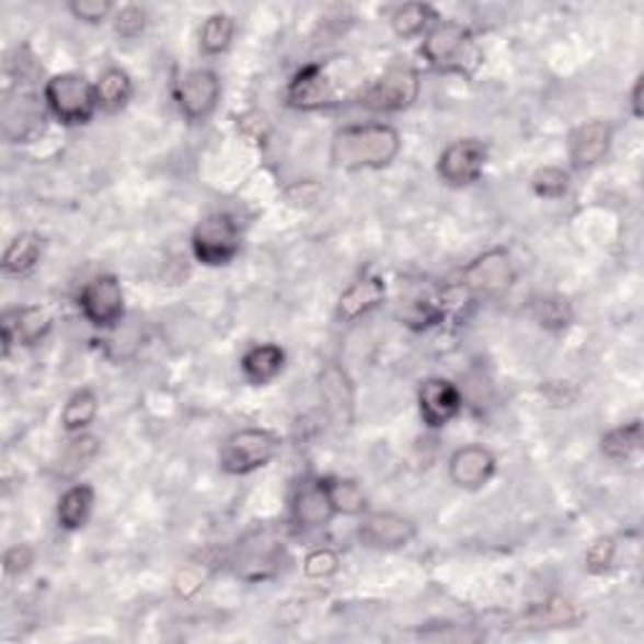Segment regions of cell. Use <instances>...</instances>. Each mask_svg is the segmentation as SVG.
Here are the masks:
<instances>
[{
	"label": "cell",
	"mask_w": 644,
	"mask_h": 644,
	"mask_svg": "<svg viewBox=\"0 0 644 644\" xmlns=\"http://www.w3.org/2000/svg\"><path fill=\"white\" fill-rule=\"evenodd\" d=\"M368 83L355 61L347 56H333L325 61L302 66L287 87V104L300 112H318L360 101Z\"/></svg>",
	"instance_id": "6da1fadb"
},
{
	"label": "cell",
	"mask_w": 644,
	"mask_h": 644,
	"mask_svg": "<svg viewBox=\"0 0 644 644\" xmlns=\"http://www.w3.org/2000/svg\"><path fill=\"white\" fill-rule=\"evenodd\" d=\"M401 151V134L391 124H353L335 131L330 141V164L343 172L383 169Z\"/></svg>",
	"instance_id": "7a4b0ae2"
},
{
	"label": "cell",
	"mask_w": 644,
	"mask_h": 644,
	"mask_svg": "<svg viewBox=\"0 0 644 644\" xmlns=\"http://www.w3.org/2000/svg\"><path fill=\"white\" fill-rule=\"evenodd\" d=\"M421 56L430 69L459 73L471 79L481 66V50L469 25L459 21H436L421 44Z\"/></svg>",
	"instance_id": "3957f363"
},
{
	"label": "cell",
	"mask_w": 644,
	"mask_h": 644,
	"mask_svg": "<svg viewBox=\"0 0 644 644\" xmlns=\"http://www.w3.org/2000/svg\"><path fill=\"white\" fill-rule=\"evenodd\" d=\"M44 101L64 126H87L99 112L96 87L87 76L73 71L50 76L44 87Z\"/></svg>",
	"instance_id": "277c9868"
},
{
	"label": "cell",
	"mask_w": 644,
	"mask_h": 644,
	"mask_svg": "<svg viewBox=\"0 0 644 644\" xmlns=\"http://www.w3.org/2000/svg\"><path fill=\"white\" fill-rule=\"evenodd\" d=\"M194 260L207 267H225L242 252V230L227 211L207 215L192 232Z\"/></svg>",
	"instance_id": "5b68a950"
},
{
	"label": "cell",
	"mask_w": 644,
	"mask_h": 644,
	"mask_svg": "<svg viewBox=\"0 0 644 644\" xmlns=\"http://www.w3.org/2000/svg\"><path fill=\"white\" fill-rule=\"evenodd\" d=\"M279 440L262 428H242L225 438L219 448V469L230 476H248V473L265 469L275 459Z\"/></svg>",
	"instance_id": "8992f818"
},
{
	"label": "cell",
	"mask_w": 644,
	"mask_h": 644,
	"mask_svg": "<svg viewBox=\"0 0 644 644\" xmlns=\"http://www.w3.org/2000/svg\"><path fill=\"white\" fill-rule=\"evenodd\" d=\"M421 93V73L411 66H393L370 81L358 104L378 114H398L411 108Z\"/></svg>",
	"instance_id": "52a82bcc"
},
{
	"label": "cell",
	"mask_w": 644,
	"mask_h": 644,
	"mask_svg": "<svg viewBox=\"0 0 644 644\" xmlns=\"http://www.w3.org/2000/svg\"><path fill=\"white\" fill-rule=\"evenodd\" d=\"M516 283V265L511 254L504 248H494L479 254L469 267L463 269L461 287L476 298H496L514 287Z\"/></svg>",
	"instance_id": "ba28073f"
},
{
	"label": "cell",
	"mask_w": 644,
	"mask_h": 644,
	"mask_svg": "<svg viewBox=\"0 0 644 644\" xmlns=\"http://www.w3.org/2000/svg\"><path fill=\"white\" fill-rule=\"evenodd\" d=\"M488 161V149L481 139H456L440 151L438 176L448 186H471L481 180Z\"/></svg>",
	"instance_id": "9c48e42d"
},
{
	"label": "cell",
	"mask_w": 644,
	"mask_h": 644,
	"mask_svg": "<svg viewBox=\"0 0 644 644\" xmlns=\"http://www.w3.org/2000/svg\"><path fill=\"white\" fill-rule=\"evenodd\" d=\"M79 308H81V315L87 318L93 327H101V330L116 327L126 312L124 290H122V283H118V277L114 275L93 277L79 295Z\"/></svg>",
	"instance_id": "30bf717a"
},
{
	"label": "cell",
	"mask_w": 644,
	"mask_h": 644,
	"mask_svg": "<svg viewBox=\"0 0 644 644\" xmlns=\"http://www.w3.org/2000/svg\"><path fill=\"white\" fill-rule=\"evenodd\" d=\"M222 96V81L211 69L186 71L176 83L174 99L186 122H205L219 104Z\"/></svg>",
	"instance_id": "8fae6325"
},
{
	"label": "cell",
	"mask_w": 644,
	"mask_h": 644,
	"mask_svg": "<svg viewBox=\"0 0 644 644\" xmlns=\"http://www.w3.org/2000/svg\"><path fill=\"white\" fill-rule=\"evenodd\" d=\"M290 516L295 527L302 531L322 529L335 519V508L333 502H330L325 479L304 476L298 483V488H295L292 494Z\"/></svg>",
	"instance_id": "7c38bea8"
},
{
	"label": "cell",
	"mask_w": 644,
	"mask_h": 644,
	"mask_svg": "<svg viewBox=\"0 0 644 644\" xmlns=\"http://www.w3.org/2000/svg\"><path fill=\"white\" fill-rule=\"evenodd\" d=\"M418 409L428 428H446L463 411L461 388L446 378L423 380L418 391Z\"/></svg>",
	"instance_id": "4fadbf2b"
},
{
	"label": "cell",
	"mask_w": 644,
	"mask_h": 644,
	"mask_svg": "<svg viewBox=\"0 0 644 644\" xmlns=\"http://www.w3.org/2000/svg\"><path fill=\"white\" fill-rule=\"evenodd\" d=\"M46 112L36 93L19 91L3 104V131L11 143H28L44 134Z\"/></svg>",
	"instance_id": "5bb4252c"
},
{
	"label": "cell",
	"mask_w": 644,
	"mask_h": 644,
	"mask_svg": "<svg viewBox=\"0 0 644 644\" xmlns=\"http://www.w3.org/2000/svg\"><path fill=\"white\" fill-rule=\"evenodd\" d=\"M50 320L48 310L38 304H25V308L5 310L0 318V337H3V355L11 353L13 345H36L48 335Z\"/></svg>",
	"instance_id": "9a60e30c"
},
{
	"label": "cell",
	"mask_w": 644,
	"mask_h": 644,
	"mask_svg": "<svg viewBox=\"0 0 644 644\" xmlns=\"http://www.w3.org/2000/svg\"><path fill=\"white\" fill-rule=\"evenodd\" d=\"M614 141V126L601 118H591L570 134V161L574 169H591L607 159Z\"/></svg>",
	"instance_id": "2e32d148"
},
{
	"label": "cell",
	"mask_w": 644,
	"mask_h": 644,
	"mask_svg": "<svg viewBox=\"0 0 644 644\" xmlns=\"http://www.w3.org/2000/svg\"><path fill=\"white\" fill-rule=\"evenodd\" d=\"M360 541L370 549H403L418 533L415 521L409 516L395 511H376L368 514L360 524Z\"/></svg>",
	"instance_id": "e0dca14e"
},
{
	"label": "cell",
	"mask_w": 644,
	"mask_h": 644,
	"mask_svg": "<svg viewBox=\"0 0 644 644\" xmlns=\"http://www.w3.org/2000/svg\"><path fill=\"white\" fill-rule=\"evenodd\" d=\"M448 476L453 486L479 491L496 476V456L483 446H463L448 461Z\"/></svg>",
	"instance_id": "ac0fdd59"
},
{
	"label": "cell",
	"mask_w": 644,
	"mask_h": 644,
	"mask_svg": "<svg viewBox=\"0 0 644 644\" xmlns=\"http://www.w3.org/2000/svg\"><path fill=\"white\" fill-rule=\"evenodd\" d=\"M285 559V547L279 544L277 539L269 537V533H257L250 541H244L240 547V556H237V574L244 576L250 582L269 579L283 564Z\"/></svg>",
	"instance_id": "d6986e66"
},
{
	"label": "cell",
	"mask_w": 644,
	"mask_h": 644,
	"mask_svg": "<svg viewBox=\"0 0 644 644\" xmlns=\"http://www.w3.org/2000/svg\"><path fill=\"white\" fill-rule=\"evenodd\" d=\"M386 300V283L380 277H360L337 300V320L355 322L380 308Z\"/></svg>",
	"instance_id": "ffe728a7"
},
{
	"label": "cell",
	"mask_w": 644,
	"mask_h": 644,
	"mask_svg": "<svg viewBox=\"0 0 644 644\" xmlns=\"http://www.w3.org/2000/svg\"><path fill=\"white\" fill-rule=\"evenodd\" d=\"M320 395L327 413L333 415L337 423H345L347 426V423L353 421V383L341 368L330 366L320 372Z\"/></svg>",
	"instance_id": "44dd1931"
},
{
	"label": "cell",
	"mask_w": 644,
	"mask_h": 644,
	"mask_svg": "<svg viewBox=\"0 0 644 644\" xmlns=\"http://www.w3.org/2000/svg\"><path fill=\"white\" fill-rule=\"evenodd\" d=\"M287 353L275 343H262L252 345L248 353L242 355V376L248 378L252 386H267L285 370Z\"/></svg>",
	"instance_id": "7402d4cb"
},
{
	"label": "cell",
	"mask_w": 644,
	"mask_h": 644,
	"mask_svg": "<svg viewBox=\"0 0 644 644\" xmlns=\"http://www.w3.org/2000/svg\"><path fill=\"white\" fill-rule=\"evenodd\" d=\"M96 504V491L89 483H73L58 498L56 519L64 531H79L87 527L89 516Z\"/></svg>",
	"instance_id": "603a6c76"
},
{
	"label": "cell",
	"mask_w": 644,
	"mask_h": 644,
	"mask_svg": "<svg viewBox=\"0 0 644 644\" xmlns=\"http://www.w3.org/2000/svg\"><path fill=\"white\" fill-rule=\"evenodd\" d=\"M41 254H44V240L36 232H21L15 234L11 244H8L3 252V260H0V269L8 277H23L28 275L31 269H36L41 262Z\"/></svg>",
	"instance_id": "cb8c5ba5"
},
{
	"label": "cell",
	"mask_w": 644,
	"mask_h": 644,
	"mask_svg": "<svg viewBox=\"0 0 644 644\" xmlns=\"http://www.w3.org/2000/svg\"><path fill=\"white\" fill-rule=\"evenodd\" d=\"M96 87V101H99V112L104 114H118L129 106V101L134 96V83L131 76L124 69H106L99 76V81L93 83Z\"/></svg>",
	"instance_id": "d4e9b609"
},
{
	"label": "cell",
	"mask_w": 644,
	"mask_h": 644,
	"mask_svg": "<svg viewBox=\"0 0 644 644\" xmlns=\"http://www.w3.org/2000/svg\"><path fill=\"white\" fill-rule=\"evenodd\" d=\"M99 453V438L91 434H76L61 451L56 473L61 479H76L87 465L96 459Z\"/></svg>",
	"instance_id": "484cf974"
},
{
	"label": "cell",
	"mask_w": 644,
	"mask_h": 644,
	"mask_svg": "<svg viewBox=\"0 0 644 644\" xmlns=\"http://www.w3.org/2000/svg\"><path fill=\"white\" fill-rule=\"evenodd\" d=\"M96 415H99L96 393L89 391V388H81V391H76L64 405V413H61L64 430L69 436L87 434V428L96 421Z\"/></svg>",
	"instance_id": "4316f807"
},
{
	"label": "cell",
	"mask_w": 644,
	"mask_h": 644,
	"mask_svg": "<svg viewBox=\"0 0 644 644\" xmlns=\"http://www.w3.org/2000/svg\"><path fill=\"white\" fill-rule=\"evenodd\" d=\"M436 21H440L438 13L428 3H405L395 8V13L391 15V28L398 38L409 41L421 36V33H428Z\"/></svg>",
	"instance_id": "83f0119b"
},
{
	"label": "cell",
	"mask_w": 644,
	"mask_h": 644,
	"mask_svg": "<svg viewBox=\"0 0 644 644\" xmlns=\"http://www.w3.org/2000/svg\"><path fill=\"white\" fill-rule=\"evenodd\" d=\"M642 448V423L632 421L624 426H617L601 436V453L609 461H630Z\"/></svg>",
	"instance_id": "f1b7e54d"
},
{
	"label": "cell",
	"mask_w": 644,
	"mask_h": 644,
	"mask_svg": "<svg viewBox=\"0 0 644 644\" xmlns=\"http://www.w3.org/2000/svg\"><path fill=\"white\" fill-rule=\"evenodd\" d=\"M330 502H333L335 516H360L366 514L368 498L358 481L353 479H325Z\"/></svg>",
	"instance_id": "f546056e"
},
{
	"label": "cell",
	"mask_w": 644,
	"mask_h": 644,
	"mask_svg": "<svg viewBox=\"0 0 644 644\" xmlns=\"http://www.w3.org/2000/svg\"><path fill=\"white\" fill-rule=\"evenodd\" d=\"M234 38V19L230 13H211L202 25L199 33V48L207 56H219L232 46Z\"/></svg>",
	"instance_id": "4dcf8cb0"
},
{
	"label": "cell",
	"mask_w": 644,
	"mask_h": 644,
	"mask_svg": "<svg viewBox=\"0 0 644 644\" xmlns=\"http://www.w3.org/2000/svg\"><path fill=\"white\" fill-rule=\"evenodd\" d=\"M531 312H533V320H537L544 330H552V333L570 327L574 320V310L570 300L559 298V295H544V298L533 300Z\"/></svg>",
	"instance_id": "1f68e13d"
},
{
	"label": "cell",
	"mask_w": 644,
	"mask_h": 644,
	"mask_svg": "<svg viewBox=\"0 0 644 644\" xmlns=\"http://www.w3.org/2000/svg\"><path fill=\"white\" fill-rule=\"evenodd\" d=\"M579 609L564 597H549L529 612V622L539 626H572L579 622Z\"/></svg>",
	"instance_id": "d6a6232c"
},
{
	"label": "cell",
	"mask_w": 644,
	"mask_h": 644,
	"mask_svg": "<svg viewBox=\"0 0 644 644\" xmlns=\"http://www.w3.org/2000/svg\"><path fill=\"white\" fill-rule=\"evenodd\" d=\"M572 176L562 166H541L531 176V189L541 199H562L570 194Z\"/></svg>",
	"instance_id": "836d02e7"
},
{
	"label": "cell",
	"mask_w": 644,
	"mask_h": 644,
	"mask_svg": "<svg viewBox=\"0 0 644 644\" xmlns=\"http://www.w3.org/2000/svg\"><path fill=\"white\" fill-rule=\"evenodd\" d=\"M337 570H341V556L327 547L312 549L302 562V572L308 579H330V576L337 574Z\"/></svg>",
	"instance_id": "e575fe53"
},
{
	"label": "cell",
	"mask_w": 644,
	"mask_h": 644,
	"mask_svg": "<svg viewBox=\"0 0 644 644\" xmlns=\"http://www.w3.org/2000/svg\"><path fill=\"white\" fill-rule=\"evenodd\" d=\"M617 554V539L614 537H597L591 541L587 554H584V562H587V570L591 574H605L612 570Z\"/></svg>",
	"instance_id": "d590c367"
},
{
	"label": "cell",
	"mask_w": 644,
	"mask_h": 644,
	"mask_svg": "<svg viewBox=\"0 0 644 644\" xmlns=\"http://www.w3.org/2000/svg\"><path fill=\"white\" fill-rule=\"evenodd\" d=\"M147 11L139 5H124L114 13V31L122 38H139L143 31H147Z\"/></svg>",
	"instance_id": "8d00e7d4"
},
{
	"label": "cell",
	"mask_w": 644,
	"mask_h": 644,
	"mask_svg": "<svg viewBox=\"0 0 644 644\" xmlns=\"http://www.w3.org/2000/svg\"><path fill=\"white\" fill-rule=\"evenodd\" d=\"M69 13L76 21L99 25L112 19L116 8L112 0H73V3H69Z\"/></svg>",
	"instance_id": "74e56055"
},
{
	"label": "cell",
	"mask_w": 644,
	"mask_h": 644,
	"mask_svg": "<svg viewBox=\"0 0 644 644\" xmlns=\"http://www.w3.org/2000/svg\"><path fill=\"white\" fill-rule=\"evenodd\" d=\"M36 562V552L28 544H15L3 554V570L8 576L25 574Z\"/></svg>",
	"instance_id": "f35d334b"
},
{
	"label": "cell",
	"mask_w": 644,
	"mask_h": 644,
	"mask_svg": "<svg viewBox=\"0 0 644 644\" xmlns=\"http://www.w3.org/2000/svg\"><path fill=\"white\" fill-rule=\"evenodd\" d=\"M174 587H176V595L184 599H192L202 587H205V576L199 574L197 566H186V570L176 574Z\"/></svg>",
	"instance_id": "ab89813d"
},
{
	"label": "cell",
	"mask_w": 644,
	"mask_h": 644,
	"mask_svg": "<svg viewBox=\"0 0 644 644\" xmlns=\"http://www.w3.org/2000/svg\"><path fill=\"white\" fill-rule=\"evenodd\" d=\"M642 87H644V79L640 76L637 81H634V89H632V114L634 118H642Z\"/></svg>",
	"instance_id": "60d3db41"
}]
</instances>
